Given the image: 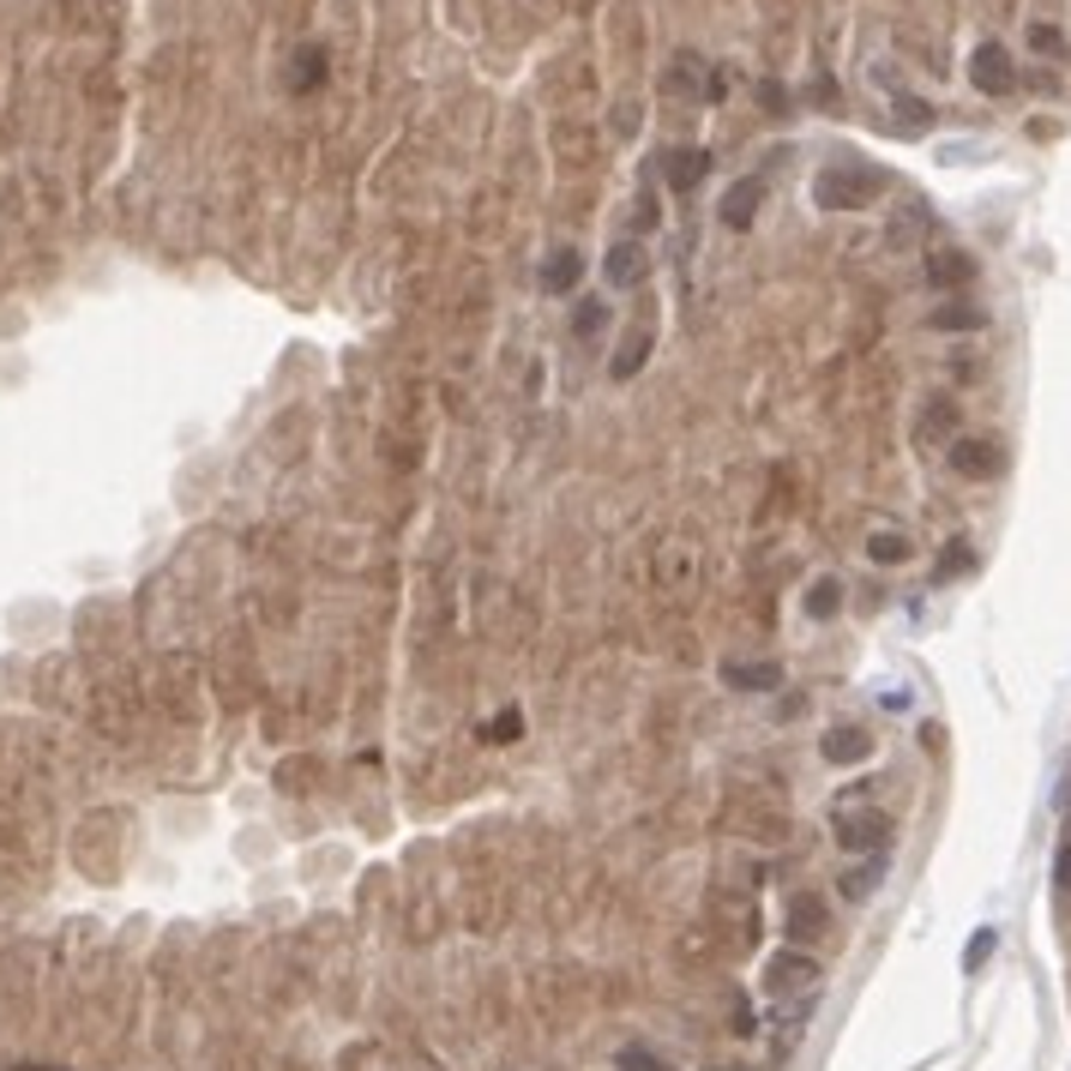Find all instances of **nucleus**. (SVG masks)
<instances>
[{
    "label": "nucleus",
    "instance_id": "nucleus-1",
    "mask_svg": "<svg viewBox=\"0 0 1071 1071\" xmlns=\"http://www.w3.org/2000/svg\"><path fill=\"white\" fill-rule=\"evenodd\" d=\"M885 193V169H873V163H825L819 175H813V199L825 205V212H861V205H873Z\"/></svg>",
    "mask_w": 1071,
    "mask_h": 1071
},
{
    "label": "nucleus",
    "instance_id": "nucleus-4",
    "mask_svg": "<svg viewBox=\"0 0 1071 1071\" xmlns=\"http://www.w3.org/2000/svg\"><path fill=\"white\" fill-rule=\"evenodd\" d=\"M825 927H831L825 897H819V891H795V897H788V915H783V933L795 945H807V940H819Z\"/></svg>",
    "mask_w": 1071,
    "mask_h": 1071
},
{
    "label": "nucleus",
    "instance_id": "nucleus-24",
    "mask_svg": "<svg viewBox=\"0 0 1071 1071\" xmlns=\"http://www.w3.org/2000/svg\"><path fill=\"white\" fill-rule=\"evenodd\" d=\"M993 945H1000V940H993V927H981L975 940H970V951H963V970H981V963L993 957Z\"/></svg>",
    "mask_w": 1071,
    "mask_h": 1071
},
{
    "label": "nucleus",
    "instance_id": "nucleus-12",
    "mask_svg": "<svg viewBox=\"0 0 1071 1071\" xmlns=\"http://www.w3.org/2000/svg\"><path fill=\"white\" fill-rule=\"evenodd\" d=\"M645 272H650V253H645V242H620L615 253H608V284H615V289L645 284Z\"/></svg>",
    "mask_w": 1071,
    "mask_h": 1071
},
{
    "label": "nucleus",
    "instance_id": "nucleus-2",
    "mask_svg": "<svg viewBox=\"0 0 1071 1071\" xmlns=\"http://www.w3.org/2000/svg\"><path fill=\"white\" fill-rule=\"evenodd\" d=\"M819 963L807 957L800 945H788V951H777V957L765 963V993H770V1005H788V1000H800L807 993L813 1000V988H819Z\"/></svg>",
    "mask_w": 1071,
    "mask_h": 1071
},
{
    "label": "nucleus",
    "instance_id": "nucleus-16",
    "mask_svg": "<svg viewBox=\"0 0 1071 1071\" xmlns=\"http://www.w3.org/2000/svg\"><path fill=\"white\" fill-rule=\"evenodd\" d=\"M645 355H650V325H638L627 344H620V355L608 362V374H615V380H632L638 367H645Z\"/></svg>",
    "mask_w": 1071,
    "mask_h": 1071
},
{
    "label": "nucleus",
    "instance_id": "nucleus-23",
    "mask_svg": "<svg viewBox=\"0 0 1071 1071\" xmlns=\"http://www.w3.org/2000/svg\"><path fill=\"white\" fill-rule=\"evenodd\" d=\"M897 109H903V127H910V132H927V127H933V109H927L921 97H897Z\"/></svg>",
    "mask_w": 1071,
    "mask_h": 1071
},
{
    "label": "nucleus",
    "instance_id": "nucleus-10",
    "mask_svg": "<svg viewBox=\"0 0 1071 1071\" xmlns=\"http://www.w3.org/2000/svg\"><path fill=\"white\" fill-rule=\"evenodd\" d=\"M578 284H584V253H578V247H554V253H548V265H542V289L548 295H572Z\"/></svg>",
    "mask_w": 1071,
    "mask_h": 1071
},
{
    "label": "nucleus",
    "instance_id": "nucleus-25",
    "mask_svg": "<svg viewBox=\"0 0 1071 1071\" xmlns=\"http://www.w3.org/2000/svg\"><path fill=\"white\" fill-rule=\"evenodd\" d=\"M970 560H975V554H970V542H951L945 554H940V578H957V572H970Z\"/></svg>",
    "mask_w": 1071,
    "mask_h": 1071
},
{
    "label": "nucleus",
    "instance_id": "nucleus-6",
    "mask_svg": "<svg viewBox=\"0 0 1071 1071\" xmlns=\"http://www.w3.org/2000/svg\"><path fill=\"white\" fill-rule=\"evenodd\" d=\"M951 470L970 475V482H988V475L1005 470V452L993 440H957V445H951Z\"/></svg>",
    "mask_w": 1071,
    "mask_h": 1071
},
{
    "label": "nucleus",
    "instance_id": "nucleus-17",
    "mask_svg": "<svg viewBox=\"0 0 1071 1071\" xmlns=\"http://www.w3.org/2000/svg\"><path fill=\"white\" fill-rule=\"evenodd\" d=\"M325 85V49H302L289 67V91H320Z\"/></svg>",
    "mask_w": 1071,
    "mask_h": 1071
},
{
    "label": "nucleus",
    "instance_id": "nucleus-21",
    "mask_svg": "<svg viewBox=\"0 0 1071 1071\" xmlns=\"http://www.w3.org/2000/svg\"><path fill=\"white\" fill-rule=\"evenodd\" d=\"M518 735H524V717H518L512 705H505V710H500L494 723H482V740H494V747H512Z\"/></svg>",
    "mask_w": 1071,
    "mask_h": 1071
},
{
    "label": "nucleus",
    "instance_id": "nucleus-18",
    "mask_svg": "<svg viewBox=\"0 0 1071 1071\" xmlns=\"http://www.w3.org/2000/svg\"><path fill=\"white\" fill-rule=\"evenodd\" d=\"M837 608H843V578H813V584H807V615L831 620Z\"/></svg>",
    "mask_w": 1071,
    "mask_h": 1071
},
{
    "label": "nucleus",
    "instance_id": "nucleus-14",
    "mask_svg": "<svg viewBox=\"0 0 1071 1071\" xmlns=\"http://www.w3.org/2000/svg\"><path fill=\"white\" fill-rule=\"evenodd\" d=\"M910 554H915V548H910V536H903V530H873L867 536V560H880V567H903Z\"/></svg>",
    "mask_w": 1071,
    "mask_h": 1071
},
{
    "label": "nucleus",
    "instance_id": "nucleus-26",
    "mask_svg": "<svg viewBox=\"0 0 1071 1071\" xmlns=\"http://www.w3.org/2000/svg\"><path fill=\"white\" fill-rule=\"evenodd\" d=\"M620 1071H668V1065L650 1048H627V1053H620Z\"/></svg>",
    "mask_w": 1071,
    "mask_h": 1071
},
{
    "label": "nucleus",
    "instance_id": "nucleus-3",
    "mask_svg": "<svg viewBox=\"0 0 1071 1071\" xmlns=\"http://www.w3.org/2000/svg\"><path fill=\"white\" fill-rule=\"evenodd\" d=\"M970 79H975V91L1005 97V91H1018V61H1011L1000 42H981V49L970 55Z\"/></svg>",
    "mask_w": 1071,
    "mask_h": 1071
},
{
    "label": "nucleus",
    "instance_id": "nucleus-7",
    "mask_svg": "<svg viewBox=\"0 0 1071 1071\" xmlns=\"http://www.w3.org/2000/svg\"><path fill=\"white\" fill-rule=\"evenodd\" d=\"M758 199H765V175H740V181L723 193V212H717V217L728 223V229H753Z\"/></svg>",
    "mask_w": 1071,
    "mask_h": 1071
},
{
    "label": "nucleus",
    "instance_id": "nucleus-29",
    "mask_svg": "<svg viewBox=\"0 0 1071 1071\" xmlns=\"http://www.w3.org/2000/svg\"><path fill=\"white\" fill-rule=\"evenodd\" d=\"M1053 880H1060V891H1071V843L1053 855Z\"/></svg>",
    "mask_w": 1071,
    "mask_h": 1071
},
{
    "label": "nucleus",
    "instance_id": "nucleus-28",
    "mask_svg": "<svg viewBox=\"0 0 1071 1071\" xmlns=\"http://www.w3.org/2000/svg\"><path fill=\"white\" fill-rule=\"evenodd\" d=\"M758 102H765L770 115H783V109H788V91H783L777 79H765V85H758Z\"/></svg>",
    "mask_w": 1071,
    "mask_h": 1071
},
{
    "label": "nucleus",
    "instance_id": "nucleus-15",
    "mask_svg": "<svg viewBox=\"0 0 1071 1071\" xmlns=\"http://www.w3.org/2000/svg\"><path fill=\"white\" fill-rule=\"evenodd\" d=\"M981 307H970V302H945V307H933V332H981Z\"/></svg>",
    "mask_w": 1071,
    "mask_h": 1071
},
{
    "label": "nucleus",
    "instance_id": "nucleus-27",
    "mask_svg": "<svg viewBox=\"0 0 1071 1071\" xmlns=\"http://www.w3.org/2000/svg\"><path fill=\"white\" fill-rule=\"evenodd\" d=\"M1030 42H1035L1041 55H1060V49H1065V37L1053 31V24H1030Z\"/></svg>",
    "mask_w": 1071,
    "mask_h": 1071
},
{
    "label": "nucleus",
    "instance_id": "nucleus-20",
    "mask_svg": "<svg viewBox=\"0 0 1071 1071\" xmlns=\"http://www.w3.org/2000/svg\"><path fill=\"white\" fill-rule=\"evenodd\" d=\"M951 428H957V404H951V397L927 404V415H921V440H945Z\"/></svg>",
    "mask_w": 1071,
    "mask_h": 1071
},
{
    "label": "nucleus",
    "instance_id": "nucleus-11",
    "mask_svg": "<svg viewBox=\"0 0 1071 1071\" xmlns=\"http://www.w3.org/2000/svg\"><path fill=\"white\" fill-rule=\"evenodd\" d=\"M723 687L770 692V687H783V662H723Z\"/></svg>",
    "mask_w": 1071,
    "mask_h": 1071
},
{
    "label": "nucleus",
    "instance_id": "nucleus-8",
    "mask_svg": "<svg viewBox=\"0 0 1071 1071\" xmlns=\"http://www.w3.org/2000/svg\"><path fill=\"white\" fill-rule=\"evenodd\" d=\"M705 169H710V151H698V145H675V151H662V181L675 193H692L698 181H705Z\"/></svg>",
    "mask_w": 1071,
    "mask_h": 1071
},
{
    "label": "nucleus",
    "instance_id": "nucleus-22",
    "mask_svg": "<svg viewBox=\"0 0 1071 1071\" xmlns=\"http://www.w3.org/2000/svg\"><path fill=\"white\" fill-rule=\"evenodd\" d=\"M602 325H608V307H602V302H590V295H584V302L572 307V332H578V337H597Z\"/></svg>",
    "mask_w": 1071,
    "mask_h": 1071
},
{
    "label": "nucleus",
    "instance_id": "nucleus-19",
    "mask_svg": "<svg viewBox=\"0 0 1071 1071\" xmlns=\"http://www.w3.org/2000/svg\"><path fill=\"white\" fill-rule=\"evenodd\" d=\"M873 891H880V861H867V867H849V873H843V897H849V903H867Z\"/></svg>",
    "mask_w": 1071,
    "mask_h": 1071
},
{
    "label": "nucleus",
    "instance_id": "nucleus-9",
    "mask_svg": "<svg viewBox=\"0 0 1071 1071\" xmlns=\"http://www.w3.org/2000/svg\"><path fill=\"white\" fill-rule=\"evenodd\" d=\"M819 753H825V765H861V758H873V735L855 728V723H843L819 740Z\"/></svg>",
    "mask_w": 1071,
    "mask_h": 1071
},
{
    "label": "nucleus",
    "instance_id": "nucleus-5",
    "mask_svg": "<svg viewBox=\"0 0 1071 1071\" xmlns=\"http://www.w3.org/2000/svg\"><path fill=\"white\" fill-rule=\"evenodd\" d=\"M837 843L849 855H873V849H885V843H891V819H885V813H843V819H837Z\"/></svg>",
    "mask_w": 1071,
    "mask_h": 1071
},
{
    "label": "nucleus",
    "instance_id": "nucleus-13",
    "mask_svg": "<svg viewBox=\"0 0 1071 1071\" xmlns=\"http://www.w3.org/2000/svg\"><path fill=\"white\" fill-rule=\"evenodd\" d=\"M927 277H933L940 289H963V284L975 277V259H970V253H957V247H940V253L927 259Z\"/></svg>",
    "mask_w": 1071,
    "mask_h": 1071
}]
</instances>
